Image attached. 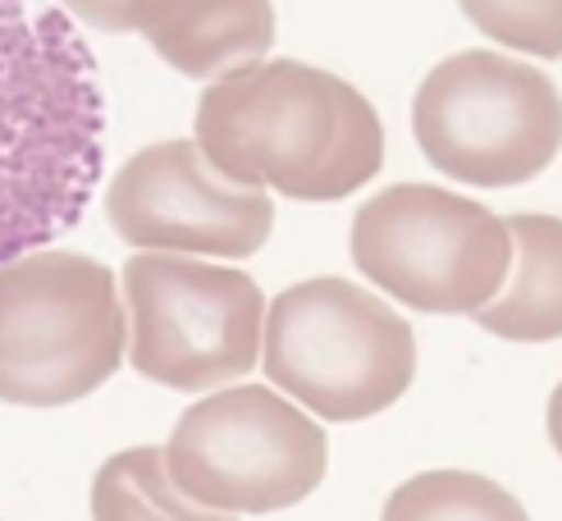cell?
Segmentation results:
<instances>
[{"mask_svg":"<svg viewBox=\"0 0 562 521\" xmlns=\"http://www.w3.org/2000/svg\"><path fill=\"white\" fill-rule=\"evenodd\" d=\"M92 50L42 0H0V265L69 234L105 160Z\"/></svg>","mask_w":562,"mask_h":521,"instance_id":"1","label":"cell"},{"mask_svg":"<svg viewBox=\"0 0 562 521\" xmlns=\"http://www.w3.org/2000/svg\"><path fill=\"white\" fill-rule=\"evenodd\" d=\"M196 147L234 183L339 202L380 174L384 128L352 82L302 60H261L202 92Z\"/></svg>","mask_w":562,"mask_h":521,"instance_id":"2","label":"cell"},{"mask_svg":"<svg viewBox=\"0 0 562 521\" xmlns=\"http://www.w3.org/2000/svg\"><path fill=\"white\" fill-rule=\"evenodd\" d=\"M124 356V297L101 261L46 247L0 265V403H78L97 394Z\"/></svg>","mask_w":562,"mask_h":521,"instance_id":"3","label":"cell"},{"mask_svg":"<svg viewBox=\"0 0 562 521\" xmlns=\"http://www.w3.org/2000/svg\"><path fill=\"white\" fill-rule=\"evenodd\" d=\"M261 366L289 403L321 421H367L416 375L412 325L348 280H302L266 312Z\"/></svg>","mask_w":562,"mask_h":521,"instance_id":"4","label":"cell"},{"mask_svg":"<svg viewBox=\"0 0 562 521\" xmlns=\"http://www.w3.org/2000/svg\"><path fill=\"white\" fill-rule=\"evenodd\" d=\"M329 466V439L316 417L266 384H229L192 403L170 444L165 472L224 517H266L312 499Z\"/></svg>","mask_w":562,"mask_h":521,"instance_id":"5","label":"cell"},{"mask_svg":"<svg viewBox=\"0 0 562 521\" xmlns=\"http://www.w3.org/2000/svg\"><path fill=\"white\" fill-rule=\"evenodd\" d=\"M128 362L175 394H220L261 362L266 297L234 265L137 252L124 265Z\"/></svg>","mask_w":562,"mask_h":521,"instance_id":"6","label":"cell"},{"mask_svg":"<svg viewBox=\"0 0 562 521\" xmlns=\"http://www.w3.org/2000/svg\"><path fill=\"white\" fill-rule=\"evenodd\" d=\"M412 128L439 174L517 188L562 147V97L536 65L498 50H458L420 78Z\"/></svg>","mask_w":562,"mask_h":521,"instance_id":"7","label":"cell"},{"mask_svg":"<svg viewBox=\"0 0 562 521\" xmlns=\"http://www.w3.org/2000/svg\"><path fill=\"white\" fill-rule=\"evenodd\" d=\"M352 261L430 316H481L513 265L508 219L448 188L393 183L352 219Z\"/></svg>","mask_w":562,"mask_h":521,"instance_id":"8","label":"cell"},{"mask_svg":"<svg viewBox=\"0 0 562 521\" xmlns=\"http://www.w3.org/2000/svg\"><path fill=\"white\" fill-rule=\"evenodd\" d=\"M105 211L128 247L196 261L261 252L274 225L270 192L234 183L196 143H156L137 151L110 179Z\"/></svg>","mask_w":562,"mask_h":521,"instance_id":"9","label":"cell"},{"mask_svg":"<svg viewBox=\"0 0 562 521\" xmlns=\"http://www.w3.org/2000/svg\"><path fill=\"white\" fill-rule=\"evenodd\" d=\"M151 50L170 69L224 82L251 65L274 42V5L270 0H183V5L147 33Z\"/></svg>","mask_w":562,"mask_h":521,"instance_id":"10","label":"cell"},{"mask_svg":"<svg viewBox=\"0 0 562 521\" xmlns=\"http://www.w3.org/2000/svg\"><path fill=\"white\" fill-rule=\"evenodd\" d=\"M513 265L498 297L475 316V325L508 343L562 339V219L513 215Z\"/></svg>","mask_w":562,"mask_h":521,"instance_id":"11","label":"cell"},{"mask_svg":"<svg viewBox=\"0 0 562 521\" xmlns=\"http://www.w3.org/2000/svg\"><path fill=\"white\" fill-rule=\"evenodd\" d=\"M92 521H238L192 503L165 472V449L137 444L110 457L92 480Z\"/></svg>","mask_w":562,"mask_h":521,"instance_id":"12","label":"cell"},{"mask_svg":"<svg viewBox=\"0 0 562 521\" xmlns=\"http://www.w3.org/2000/svg\"><path fill=\"white\" fill-rule=\"evenodd\" d=\"M380 521H530V517L498 480L443 466V472H420L403 480L384 499Z\"/></svg>","mask_w":562,"mask_h":521,"instance_id":"13","label":"cell"},{"mask_svg":"<svg viewBox=\"0 0 562 521\" xmlns=\"http://www.w3.org/2000/svg\"><path fill=\"white\" fill-rule=\"evenodd\" d=\"M458 5L485 37L540 60H562V0H458Z\"/></svg>","mask_w":562,"mask_h":521,"instance_id":"14","label":"cell"},{"mask_svg":"<svg viewBox=\"0 0 562 521\" xmlns=\"http://www.w3.org/2000/svg\"><path fill=\"white\" fill-rule=\"evenodd\" d=\"M183 0H65V10L88 23L101 27V33H151L170 19Z\"/></svg>","mask_w":562,"mask_h":521,"instance_id":"15","label":"cell"},{"mask_svg":"<svg viewBox=\"0 0 562 521\" xmlns=\"http://www.w3.org/2000/svg\"><path fill=\"white\" fill-rule=\"evenodd\" d=\"M549 439H553V449L562 457V384H558L553 398H549Z\"/></svg>","mask_w":562,"mask_h":521,"instance_id":"16","label":"cell"}]
</instances>
